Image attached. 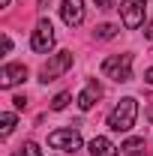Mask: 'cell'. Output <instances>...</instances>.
Segmentation results:
<instances>
[{"mask_svg": "<svg viewBox=\"0 0 153 156\" xmlns=\"http://www.w3.org/2000/svg\"><path fill=\"white\" fill-rule=\"evenodd\" d=\"M12 102H15V108H18V111H21V108H24V105H27V99H24V96H15V99H12Z\"/></svg>", "mask_w": 153, "mask_h": 156, "instance_id": "cell-17", "label": "cell"}, {"mask_svg": "<svg viewBox=\"0 0 153 156\" xmlns=\"http://www.w3.org/2000/svg\"><path fill=\"white\" fill-rule=\"evenodd\" d=\"M147 120H150V126H153V102L147 105Z\"/></svg>", "mask_w": 153, "mask_h": 156, "instance_id": "cell-19", "label": "cell"}, {"mask_svg": "<svg viewBox=\"0 0 153 156\" xmlns=\"http://www.w3.org/2000/svg\"><path fill=\"white\" fill-rule=\"evenodd\" d=\"M12 156H42V150H39L33 141H27V144H21V147H18Z\"/></svg>", "mask_w": 153, "mask_h": 156, "instance_id": "cell-15", "label": "cell"}, {"mask_svg": "<svg viewBox=\"0 0 153 156\" xmlns=\"http://www.w3.org/2000/svg\"><path fill=\"white\" fill-rule=\"evenodd\" d=\"M27 78V66L24 63H6L0 69V87H15Z\"/></svg>", "mask_w": 153, "mask_h": 156, "instance_id": "cell-8", "label": "cell"}, {"mask_svg": "<svg viewBox=\"0 0 153 156\" xmlns=\"http://www.w3.org/2000/svg\"><path fill=\"white\" fill-rule=\"evenodd\" d=\"M51 45H54V27H51L48 18H42L36 24V30H33V36H30V48L39 51V54H45Z\"/></svg>", "mask_w": 153, "mask_h": 156, "instance_id": "cell-6", "label": "cell"}, {"mask_svg": "<svg viewBox=\"0 0 153 156\" xmlns=\"http://www.w3.org/2000/svg\"><path fill=\"white\" fill-rule=\"evenodd\" d=\"M48 3H54V0H39V6H48Z\"/></svg>", "mask_w": 153, "mask_h": 156, "instance_id": "cell-21", "label": "cell"}, {"mask_svg": "<svg viewBox=\"0 0 153 156\" xmlns=\"http://www.w3.org/2000/svg\"><path fill=\"white\" fill-rule=\"evenodd\" d=\"M90 156H117V147L108 141V138H93L90 141Z\"/></svg>", "mask_w": 153, "mask_h": 156, "instance_id": "cell-10", "label": "cell"}, {"mask_svg": "<svg viewBox=\"0 0 153 156\" xmlns=\"http://www.w3.org/2000/svg\"><path fill=\"white\" fill-rule=\"evenodd\" d=\"M69 99H72V93H69V90H63V93H57V96L51 99V108H54V111H63V108L69 105Z\"/></svg>", "mask_w": 153, "mask_h": 156, "instance_id": "cell-14", "label": "cell"}, {"mask_svg": "<svg viewBox=\"0 0 153 156\" xmlns=\"http://www.w3.org/2000/svg\"><path fill=\"white\" fill-rule=\"evenodd\" d=\"M102 72L111 81H117V84L132 81V54H111V57H105Z\"/></svg>", "mask_w": 153, "mask_h": 156, "instance_id": "cell-2", "label": "cell"}, {"mask_svg": "<svg viewBox=\"0 0 153 156\" xmlns=\"http://www.w3.org/2000/svg\"><path fill=\"white\" fill-rule=\"evenodd\" d=\"M96 6H99V9H114L117 0H96Z\"/></svg>", "mask_w": 153, "mask_h": 156, "instance_id": "cell-16", "label": "cell"}, {"mask_svg": "<svg viewBox=\"0 0 153 156\" xmlns=\"http://www.w3.org/2000/svg\"><path fill=\"white\" fill-rule=\"evenodd\" d=\"M0 123H3V126H0V135H3V138L12 135V129H15V114H12V111H6V114L0 117Z\"/></svg>", "mask_w": 153, "mask_h": 156, "instance_id": "cell-12", "label": "cell"}, {"mask_svg": "<svg viewBox=\"0 0 153 156\" xmlns=\"http://www.w3.org/2000/svg\"><path fill=\"white\" fill-rule=\"evenodd\" d=\"M0 6H9V0H0Z\"/></svg>", "mask_w": 153, "mask_h": 156, "instance_id": "cell-22", "label": "cell"}, {"mask_svg": "<svg viewBox=\"0 0 153 156\" xmlns=\"http://www.w3.org/2000/svg\"><path fill=\"white\" fill-rule=\"evenodd\" d=\"M135 117H138V102L132 96L120 99L114 108H111V114H108V126L114 129V132H129L135 126Z\"/></svg>", "mask_w": 153, "mask_h": 156, "instance_id": "cell-1", "label": "cell"}, {"mask_svg": "<svg viewBox=\"0 0 153 156\" xmlns=\"http://www.w3.org/2000/svg\"><path fill=\"white\" fill-rule=\"evenodd\" d=\"M93 36L96 39H114L117 36V27H114V24H99V27L93 30Z\"/></svg>", "mask_w": 153, "mask_h": 156, "instance_id": "cell-13", "label": "cell"}, {"mask_svg": "<svg viewBox=\"0 0 153 156\" xmlns=\"http://www.w3.org/2000/svg\"><path fill=\"white\" fill-rule=\"evenodd\" d=\"M48 144H51L54 150H63V153H78V147H81V132H78V129H57V132L48 135Z\"/></svg>", "mask_w": 153, "mask_h": 156, "instance_id": "cell-4", "label": "cell"}, {"mask_svg": "<svg viewBox=\"0 0 153 156\" xmlns=\"http://www.w3.org/2000/svg\"><path fill=\"white\" fill-rule=\"evenodd\" d=\"M144 81H147V84H153V66L147 69V72H144Z\"/></svg>", "mask_w": 153, "mask_h": 156, "instance_id": "cell-18", "label": "cell"}, {"mask_svg": "<svg viewBox=\"0 0 153 156\" xmlns=\"http://www.w3.org/2000/svg\"><path fill=\"white\" fill-rule=\"evenodd\" d=\"M60 18H63L66 27H78V24L84 21V0H63Z\"/></svg>", "mask_w": 153, "mask_h": 156, "instance_id": "cell-7", "label": "cell"}, {"mask_svg": "<svg viewBox=\"0 0 153 156\" xmlns=\"http://www.w3.org/2000/svg\"><path fill=\"white\" fill-rule=\"evenodd\" d=\"M147 39H150V42H153V21H150V24H147Z\"/></svg>", "mask_w": 153, "mask_h": 156, "instance_id": "cell-20", "label": "cell"}, {"mask_svg": "<svg viewBox=\"0 0 153 156\" xmlns=\"http://www.w3.org/2000/svg\"><path fill=\"white\" fill-rule=\"evenodd\" d=\"M120 150H123V156H138L141 150H144V138H129Z\"/></svg>", "mask_w": 153, "mask_h": 156, "instance_id": "cell-11", "label": "cell"}, {"mask_svg": "<svg viewBox=\"0 0 153 156\" xmlns=\"http://www.w3.org/2000/svg\"><path fill=\"white\" fill-rule=\"evenodd\" d=\"M102 96V87H99V81H87V87L81 90V96H78V108L81 111H90L96 102Z\"/></svg>", "mask_w": 153, "mask_h": 156, "instance_id": "cell-9", "label": "cell"}, {"mask_svg": "<svg viewBox=\"0 0 153 156\" xmlns=\"http://www.w3.org/2000/svg\"><path fill=\"white\" fill-rule=\"evenodd\" d=\"M69 66H72V51H57L54 57H51L45 66H42V72H39V81H42V84H48V81L60 78L66 69H69Z\"/></svg>", "mask_w": 153, "mask_h": 156, "instance_id": "cell-3", "label": "cell"}, {"mask_svg": "<svg viewBox=\"0 0 153 156\" xmlns=\"http://www.w3.org/2000/svg\"><path fill=\"white\" fill-rule=\"evenodd\" d=\"M147 0H123L120 3V15H123V24L129 27V30H135V27H141L144 24V6Z\"/></svg>", "mask_w": 153, "mask_h": 156, "instance_id": "cell-5", "label": "cell"}]
</instances>
